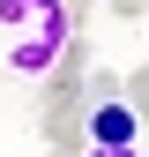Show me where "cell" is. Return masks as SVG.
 Listing matches in <instances>:
<instances>
[{
    "label": "cell",
    "mask_w": 149,
    "mask_h": 157,
    "mask_svg": "<svg viewBox=\"0 0 149 157\" xmlns=\"http://www.w3.org/2000/svg\"><path fill=\"white\" fill-rule=\"evenodd\" d=\"M0 30H8L15 75H45L60 60V45L74 37V15H67V0H0Z\"/></svg>",
    "instance_id": "obj_1"
},
{
    "label": "cell",
    "mask_w": 149,
    "mask_h": 157,
    "mask_svg": "<svg viewBox=\"0 0 149 157\" xmlns=\"http://www.w3.org/2000/svg\"><path fill=\"white\" fill-rule=\"evenodd\" d=\"M134 127H142V112H134V105L97 97V112H89V142H134Z\"/></svg>",
    "instance_id": "obj_2"
},
{
    "label": "cell",
    "mask_w": 149,
    "mask_h": 157,
    "mask_svg": "<svg viewBox=\"0 0 149 157\" xmlns=\"http://www.w3.org/2000/svg\"><path fill=\"white\" fill-rule=\"evenodd\" d=\"M127 105L149 120V67H134V75H127Z\"/></svg>",
    "instance_id": "obj_3"
},
{
    "label": "cell",
    "mask_w": 149,
    "mask_h": 157,
    "mask_svg": "<svg viewBox=\"0 0 149 157\" xmlns=\"http://www.w3.org/2000/svg\"><path fill=\"white\" fill-rule=\"evenodd\" d=\"M82 157H142V150H134V142H89Z\"/></svg>",
    "instance_id": "obj_4"
},
{
    "label": "cell",
    "mask_w": 149,
    "mask_h": 157,
    "mask_svg": "<svg viewBox=\"0 0 149 157\" xmlns=\"http://www.w3.org/2000/svg\"><path fill=\"white\" fill-rule=\"evenodd\" d=\"M112 15H127V23H142V15H149V0H112Z\"/></svg>",
    "instance_id": "obj_5"
},
{
    "label": "cell",
    "mask_w": 149,
    "mask_h": 157,
    "mask_svg": "<svg viewBox=\"0 0 149 157\" xmlns=\"http://www.w3.org/2000/svg\"><path fill=\"white\" fill-rule=\"evenodd\" d=\"M52 157H74V150H60V142H52Z\"/></svg>",
    "instance_id": "obj_6"
}]
</instances>
